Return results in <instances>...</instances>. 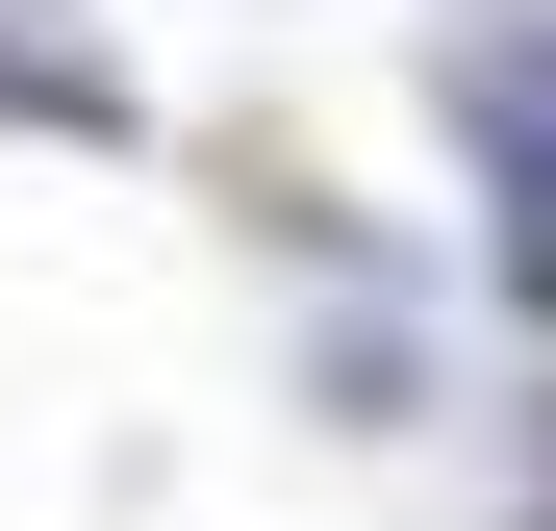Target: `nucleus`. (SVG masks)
I'll use <instances>...</instances> for the list:
<instances>
[{
    "instance_id": "7ed1b4c3",
    "label": "nucleus",
    "mask_w": 556,
    "mask_h": 531,
    "mask_svg": "<svg viewBox=\"0 0 556 531\" xmlns=\"http://www.w3.org/2000/svg\"><path fill=\"white\" fill-rule=\"evenodd\" d=\"M531 506H556V405H531Z\"/></svg>"
},
{
    "instance_id": "f03ea898",
    "label": "nucleus",
    "mask_w": 556,
    "mask_h": 531,
    "mask_svg": "<svg viewBox=\"0 0 556 531\" xmlns=\"http://www.w3.org/2000/svg\"><path fill=\"white\" fill-rule=\"evenodd\" d=\"M0 127H76V152L127 127V76H102V26H76V0H0Z\"/></svg>"
},
{
    "instance_id": "f257e3e1",
    "label": "nucleus",
    "mask_w": 556,
    "mask_h": 531,
    "mask_svg": "<svg viewBox=\"0 0 556 531\" xmlns=\"http://www.w3.org/2000/svg\"><path fill=\"white\" fill-rule=\"evenodd\" d=\"M455 152H481V203H506V279H531V329H556V0L455 51Z\"/></svg>"
}]
</instances>
